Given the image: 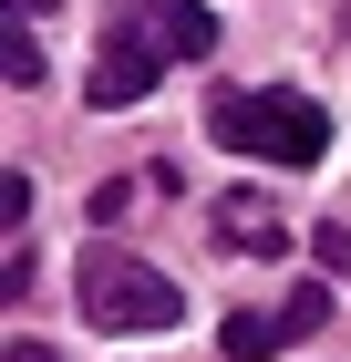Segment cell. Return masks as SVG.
<instances>
[{
  "instance_id": "1",
  "label": "cell",
  "mask_w": 351,
  "mask_h": 362,
  "mask_svg": "<svg viewBox=\"0 0 351 362\" xmlns=\"http://www.w3.org/2000/svg\"><path fill=\"white\" fill-rule=\"evenodd\" d=\"M217 52V11L207 0H114L104 11V52L83 73V104L93 114H124L155 93L165 62H207Z\"/></svg>"
},
{
  "instance_id": "2",
  "label": "cell",
  "mask_w": 351,
  "mask_h": 362,
  "mask_svg": "<svg viewBox=\"0 0 351 362\" xmlns=\"http://www.w3.org/2000/svg\"><path fill=\"white\" fill-rule=\"evenodd\" d=\"M207 135L227 156H258V166H321L331 156V114L290 83H248V93H207Z\"/></svg>"
},
{
  "instance_id": "3",
  "label": "cell",
  "mask_w": 351,
  "mask_h": 362,
  "mask_svg": "<svg viewBox=\"0 0 351 362\" xmlns=\"http://www.w3.org/2000/svg\"><path fill=\"white\" fill-rule=\"evenodd\" d=\"M73 290H83V321H93V332H176V321H186L176 279L145 269V259H124V249H83Z\"/></svg>"
},
{
  "instance_id": "4",
  "label": "cell",
  "mask_w": 351,
  "mask_h": 362,
  "mask_svg": "<svg viewBox=\"0 0 351 362\" xmlns=\"http://www.w3.org/2000/svg\"><path fill=\"white\" fill-rule=\"evenodd\" d=\"M207 228H217V249H238V259H279V249H290V218H279L258 187H227L207 207Z\"/></svg>"
},
{
  "instance_id": "5",
  "label": "cell",
  "mask_w": 351,
  "mask_h": 362,
  "mask_svg": "<svg viewBox=\"0 0 351 362\" xmlns=\"http://www.w3.org/2000/svg\"><path fill=\"white\" fill-rule=\"evenodd\" d=\"M279 341H299L290 310H227V321H217V352H227V362H269Z\"/></svg>"
},
{
  "instance_id": "6",
  "label": "cell",
  "mask_w": 351,
  "mask_h": 362,
  "mask_svg": "<svg viewBox=\"0 0 351 362\" xmlns=\"http://www.w3.org/2000/svg\"><path fill=\"white\" fill-rule=\"evenodd\" d=\"M42 83H52V62L31 42V11H11V93H42Z\"/></svg>"
},
{
  "instance_id": "7",
  "label": "cell",
  "mask_w": 351,
  "mask_h": 362,
  "mask_svg": "<svg viewBox=\"0 0 351 362\" xmlns=\"http://www.w3.org/2000/svg\"><path fill=\"white\" fill-rule=\"evenodd\" d=\"M279 310H290V332H321V321H331V290H321V279H299Z\"/></svg>"
},
{
  "instance_id": "8",
  "label": "cell",
  "mask_w": 351,
  "mask_h": 362,
  "mask_svg": "<svg viewBox=\"0 0 351 362\" xmlns=\"http://www.w3.org/2000/svg\"><path fill=\"white\" fill-rule=\"evenodd\" d=\"M0 218H11V238L31 228V166H0Z\"/></svg>"
},
{
  "instance_id": "9",
  "label": "cell",
  "mask_w": 351,
  "mask_h": 362,
  "mask_svg": "<svg viewBox=\"0 0 351 362\" xmlns=\"http://www.w3.org/2000/svg\"><path fill=\"white\" fill-rule=\"evenodd\" d=\"M321 259H341V269H351V228H321Z\"/></svg>"
},
{
  "instance_id": "10",
  "label": "cell",
  "mask_w": 351,
  "mask_h": 362,
  "mask_svg": "<svg viewBox=\"0 0 351 362\" xmlns=\"http://www.w3.org/2000/svg\"><path fill=\"white\" fill-rule=\"evenodd\" d=\"M11 362H62V352H52V341H11Z\"/></svg>"
},
{
  "instance_id": "11",
  "label": "cell",
  "mask_w": 351,
  "mask_h": 362,
  "mask_svg": "<svg viewBox=\"0 0 351 362\" xmlns=\"http://www.w3.org/2000/svg\"><path fill=\"white\" fill-rule=\"evenodd\" d=\"M11 11H31V21H52V11H62V0H11Z\"/></svg>"
}]
</instances>
